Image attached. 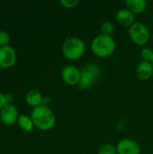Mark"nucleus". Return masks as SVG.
<instances>
[{
	"label": "nucleus",
	"instance_id": "nucleus-1",
	"mask_svg": "<svg viewBox=\"0 0 153 154\" xmlns=\"http://www.w3.org/2000/svg\"><path fill=\"white\" fill-rule=\"evenodd\" d=\"M30 116L33 122L34 127L41 131H50L56 125V116L50 106L41 105L32 108Z\"/></svg>",
	"mask_w": 153,
	"mask_h": 154
},
{
	"label": "nucleus",
	"instance_id": "nucleus-2",
	"mask_svg": "<svg viewBox=\"0 0 153 154\" xmlns=\"http://www.w3.org/2000/svg\"><path fill=\"white\" fill-rule=\"evenodd\" d=\"M116 43L112 36L98 34L91 42V51L98 58H107L115 51Z\"/></svg>",
	"mask_w": 153,
	"mask_h": 154
},
{
	"label": "nucleus",
	"instance_id": "nucleus-3",
	"mask_svg": "<svg viewBox=\"0 0 153 154\" xmlns=\"http://www.w3.org/2000/svg\"><path fill=\"white\" fill-rule=\"evenodd\" d=\"M100 78V68L95 63H87L80 69V80L78 87L80 90H87L96 84Z\"/></svg>",
	"mask_w": 153,
	"mask_h": 154
},
{
	"label": "nucleus",
	"instance_id": "nucleus-4",
	"mask_svg": "<svg viewBox=\"0 0 153 154\" xmlns=\"http://www.w3.org/2000/svg\"><path fill=\"white\" fill-rule=\"evenodd\" d=\"M61 51L67 60H78L83 56L86 51V43L80 38L69 37L62 44Z\"/></svg>",
	"mask_w": 153,
	"mask_h": 154
},
{
	"label": "nucleus",
	"instance_id": "nucleus-5",
	"mask_svg": "<svg viewBox=\"0 0 153 154\" xmlns=\"http://www.w3.org/2000/svg\"><path fill=\"white\" fill-rule=\"evenodd\" d=\"M128 33L132 42L138 46H143L148 43L151 37L148 27L141 22H135L132 26H130Z\"/></svg>",
	"mask_w": 153,
	"mask_h": 154
},
{
	"label": "nucleus",
	"instance_id": "nucleus-6",
	"mask_svg": "<svg viewBox=\"0 0 153 154\" xmlns=\"http://www.w3.org/2000/svg\"><path fill=\"white\" fill-rule=\"evenodd\" d=\"M16 51L12 46L0 47V68L9 69L13 67L16 62Z\"/></svg>",
	"mask_w": 153,
	"mask_h": 154
},
{
	"label": "nucleus",
	"instance_id": "nucleus-7",
	"mask_svg": "<svg viewBox=\"0 0 153 154\" xmlns=\"http://www.w3.org/2000/svg\"><path fill=\"white\" fill-rule=\"evenodd\" d=\"M61 79L68 85L78 86L80 80V70L73 65H67L61 70Z\"/></svg>",
	"mask_w": 153,
	"mask_h": 154
},
{
	"label": "nucleus",
	"instance_id": "nucleus-8",
	"mask_svg": "<svg viewBox=\"0 0 153 154\" xmlns=\"http://www.w3.org/2000/svg\"><path fill=\"white\" fill-rule=\"evenodd\" d=\"M19 112L15 106L9 105L5 106L0 111V120L5 125H14L17 123L19 118Z\"/></svg>",
	"mask_w": 153,
	"mask_h": 154
},
{
	"label": "nucleus",
	"instance_id": "nucleus-9",
	"mask_svg": "<svg viewBox=\"0 0 153 154\" xmlns=\"http://www.w3.org/2000/svg\"><path fill=\"white\" fill-rule=\"evenodd\" d=\"M117 154H141L139 144L132 139H123L116 144Z\"/></svg>",
	"mask_w": 153,
	"mask_h": 154
},
{
	"label": "nucleus",
	"instance_id": "nucleus-10",
	"mask_svg": "<svg viewBox=\"0 0 153 154\" xmlns=\"http://www.w3.org/2000/svg\"><path fill=\"white\" fill-rule=\"evenodd\" d=\"M136 74L141 80L147 81L153 75V65L150 61L142 60L136 68Z\"/></svg>",
	"mask_w": 153,
	"mask_h": 154
},
{
	"label": "nucleus",
	"instance_id": "nucleus-11",
	"mask_svg": "<svg viewBox=\"0 0 153 154\" xmlns=\"http://www.w3.org/2000/svg\"><path fill=\"white\" fill-rule=\"evenodd\" d=\"M115 19L117 21V23L123 26H132L135 22V16L134 14L128 10L127 8H123L120 9L116 14H115Z\"/></svg>",
	"mask_w": 153,
	"mask_h": 154
},
{
	"label": "nucleus",
	"instance_id": "nucleus-12",
	"mask_svg": "<svg viewBox=\"0 0 153 154\" xmlns=\"http://www.w3.org/2000/svg\"><path fill=\"white\" fill-rule=\"evenodd\" d=\"M43 96L42 94L36 89H31L29 90L25 95V102L29 106H32V108L38 107L42 105Z\"/></svg>",
	"mask_w": 153,
	"mask_h": 154
},
{
	"label": "nucleus",
	"instance_id": "nucleus-13",
	"mask_svg": "<svg viewBox=\"0 0 153 154\" xmlns=\"http://www.w3.org/2000/svg\"><path fill=\"white\" fill-rule=\"evenodd\" d=\"M126 8L130 10L133 14L142 13L147 7L146 0H127L125 2Z\"/></svg>",
	"mask_w": 153,
	"mask_h": 154
},
{
	"label": "nucleus",
	"instance_id": "nucleus-14",
	"mask_svg": "<svg viewBox=\"0 0 153 154\" xmlns=\"http://www.w3.org/2000/svg\"><path fill=\"white\" fill-rule=\"evenodd\" d=\"M17 124L19 127L25 133H31L34 128V125L31 116L24 115V114H22L19 116Z\"/></svg>",
	"mask_w": 153,
	"mask_h": 154
},
{
	"label": "nucleus",
	"instance_id": "nucleus-15",
	"mask_svg": "<svg viewBox=\"0 0 153 154\" xmlns=\"http://www.w3.org/2000/svg\"><path fill=\"white\" fill-rule=\"evenodd\" d=\"M115 32V25L110 21H105L100 25V32L101 34L111 36L112 33Z\"/></svg>",
	"mask_w": 153,
	"mask_h": 154
},
{
	"label": "nucleus",
	"instance_id": "nucleus-16",
	"mask_svg": "<svg viewBox=\"0 0 153 154\" xmlns=\"http://www.w3.org/2000/svg\"><path fill=\"white\" fill-rule=\"evenodd\" d=\"M98 154H116V147L111 143L102 144L98 149Z\"/></svg>",
	"mask_w": 153,
	"mask_h": 154
},
{
	"label": "nucleus",
	"instance_id": "nucleus-17",
	"mask_svg": "<svg viewBox=\"0 0 153 154\" xmlns=\"http://www.w3.org/2000/svg\"><path fill=\"white\" fill-rule=\"evenodd\" d=\"M141 56L143 60L151 62L153 60V50L151 48H143L141 51Z\"/></svg>",
	"mask_w": 153,
	"mask_h": 154
},
{
	"label": "nucleus",
	"instance_id": "nucleus-18",
	"mask_svg": "<svg viewBox=\"0 0 153 154\" xmlns=\"http://www.w3.org/2000/svg\"><path fill=\"white\" fill-rule=\"evenodd\" d=\"M9 42H10V34L5 30H0V47L9 45Z\"/></svg>",
	"mask_w": 153,
	"mask_h": 154
},
{
	"label": "nucleus",
	"instance_id": "nucleus-19",
	"mask_svg": "<svg viewBox=\"0 0 153 154\" xmlns=\"http://www.w3.org/2000/svg\"><path fill=\"white\" fill-rule=\"evenodd\" d=\"M60 3L63 7L71 9V8L76 7L79 4V1L78 0H60Z\"/></svg>",
	"mask_w": 153,
	"mask_h": 154
},
{
	"label": "nucleus",
	"instance_id": "nucleus-20",
	"mask_svg": "<svg viewBox=\"0 0 153 154\" xmlns=\"http://www.w3.org/2000/svg\"><path fill=\"white\" fill-rule=\"evenodd\" d=\"M6 101H5V93L0 92V111L6 106Z\"/></svg>",
	"mask_w": 153,
	"mask_h": 154
},
{
	"label": "nucleus",
	"instance_id": "nucleus-21",
	"mask_svg": "<svg viewBox=\"0 0 153 154\" xmlns=\"http://www.w3.org/2000/svg\"><path fill=\"white\" fill-rule=\"evenodd\" d=\"M51 103V98L49 97H43V100H42V106H49Z\"/></svg>",
	"mask_w": 153,
	"mask_h": 154
},
{
	"label": "nucleus",
	"instance_id": "nucleus-22",
	"mask_svg": "<svg viewBox=\"0 0 153 154\" xmlns=\"http://www.w3.org/2000/svg\"><path fill=\"white\" fill-rule=\"evenodd\" d=\"M151 63H152V65H153V60H151Z\"/></svg>",
	"mask_w": 153,
	"mask_h": 154
},
{
	"label": "nucleus",
	"instance_id": "nucleus-23",
	"mask_svg": "<svg viewBox=\"0 0 153 154\" xmlns=\"http://www.w3.org/2000/svg\"><path fill=\"white\" fill-rule=\"evenodd\" d=\"M152 41H153V33H152Z\"/></svg>",
	"mask_w": 153,
	"mask_h": 154
}]
</instances>
